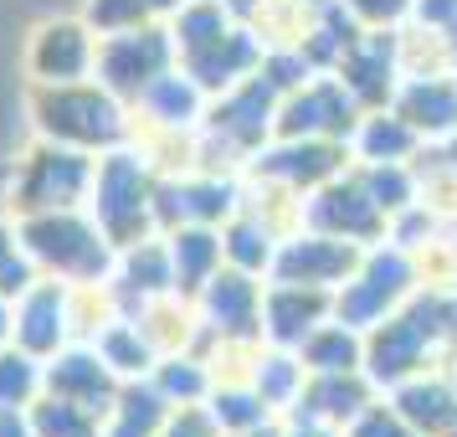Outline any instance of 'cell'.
I'll return each mask as SVG.
<instances>
[{
	"instance_id": "obj_12",
	"label": "cell",
	"mask_w": 457,
	"mask_h": 437,
	"mask_svg": "<svg viewBox=\"0 0 457 437\" xmlns=\"http://www.w3.org/2000/svg\"><path fill=\"white\" fill-rule=\"evenodd\" d=\"M0 340H5V309H0Z\"/></svg>"
},
{
	"instance_id": "obj_6",
	"label": "cell",
	"mask_w": 457,
	"mask_h": 437,
	"mask_svg": "<svg viewBox=\"0 0 457 437\" xmlns=\"http://www.w3.org/2000/svg\"><path fill=\"white\" fill-rule=\"evenodd\" d=\"M93 57H98L93 37L72 21L42 26V37L31 42V72H37L42 83H78V78H87Z\"/></svg>"
},
{
	"instance_id": "obj_4",
	"label": "cell",
	"mask_w": 457,
	"mask_h": 437,
	"mask_svg": "<svg viewBox=\"0 0 457 437\" xmlns=\"http://www.w3.org/2000/svg\"><path fill=\"white\" fill-rule=\"evenodd\" d=\"M98 227L108 242H129L134 237V216L149 201V181L145 165L129 155H108V165H98Z\"/></svg>"
},
{
	"instance_id": "obj_9",
	"label": "cell",
	"mask_w": 457,
	"mask_h": 437,
	"mask_svg": "<svg viewBox=\"0 0 457 437\" xmlns=\"http://www.w3.org/2000/svg\"><path fill=\"white\" fill-rule=\"evenodd\" d=\"M37 391V366L26 355H0V407H16Z\"/></svg>"
},
{
	"instance_id": "obj_1",
	"label": "cell",
	"mask_w": 457,
	"mask_h": 437,
	"mask_svg": "<svg viewBox=\"0 0 457 437\" xmlns=\"http://www.w3.org/2000/svg\"><path fill=\"white\" fill-rule=\"evenodd\" d=\"M42 129L67 149H87V145H108L119 134V108L108 104V93L83 83H52V93L37 98Z\"/></svg>"
},
{
	"instance_id": "obj_3",
	"label": "cell",
	"mask_w": 457,
	"mask_h": 437,
	"mask_svg": "<svg viewBox=\"0 0 457 437\" xmlns=\"http://www.w3.org/2000/svg\"><path fill=\"white\" fill-rule=\"evenodd\" d=\"M93 170L78 149H42L21 170V211H67L87 190Z\"/></svg>"
},
{
	"instance_id": "obj_7",
	"label": "cell",
	"mask_w": 457,
	"mask_h": 437,
	"mask_svg": "<svg viewBox=\"0 0 457 437\" xmlns=\"http://www.w3.org/2000/svg\"><path fill=\"white\" fill-rule=\"evenodd\" d=\"M354 252L339 237H309V242H288L278 257V278L283 283H309V289H329L350 273Z\"/></svg>"
},
{
	"instance_id": "obj_11",
	"label": "cell",
	"mask_w": 457,
	"mask_h": 437,
	"mask_svg": "<svg viewBox=\"0 0 457 437\" xmlns=\"http://www.w3.org/2000/svg\"><path fill=\"white\" fill-rule=\"evenodd\" d=\"M350 5L365 16V21H395V16H401L411 0H350Z\"/></svg>"
},
{
	"instance_id": "obj_2",
	"label": "cell",
	"mask_w": 457,
	"mask_h": 437,
	"mask_svg": "<svg viewBox=\"0 0 457 437\" xmlns=\"http://www.w3.org/2000/svg\"><path fill=\"white\" fill-rule=\"evenodd\" d=\"M26 252L31 257H42L52 268L62 273V278H87L93 268H104V237L98 227H83L78 216H67V211H42V216H31L26 222Z\"/></svg>"
},
{
	"instance_id": "obj_5",
	"label": "cell",
	"mask_w": 457,
	"mask_h": 437,
	"mask_svg": "<svg viewBox=\"0 0 457 437\" xmlns=\"http://www.w3.org/2000/svg\"><path fill=\"white\" fill-rule=\"evenodd\" d=\"M165 57L170 46L160 42V31H113L104 46H98V57L93 67H104V83L119 88V93H139L149 88L160 72H165Z\"/></svg>"
},
{
	"instance_id": "obj_10",
	"label": "cell",
	"mask_w": 457,
	"mask_h": 437,
	"mask_svg": "<svg viewBox=\"0 0 457 437\" xmlns=\"http://www.w3.org/2000/svg\"><path fill=\"white\" fill-rule=\"evenodd\" d=\"M21 289H26V263L11 242V231L0 227V293H21Z\"/></svg>"
},
{
	"instance_id": "obj_8",
	"label": "cell",
	"mask_w": 457,
	"mask_h": 437,
	"mask_svg": "<svg viewBox=\"0 0 457 437\" xmlns=\"http://www.w3.org/2000/svg\"><path fill=\"white\" fill-rule=\"evenodd\" d=\"M401 416H406V422H421L427 433H442V427H453L457 422V396H447L442 386L416 381V386L401 391Z\"/></svg>"
}]
</instances>
